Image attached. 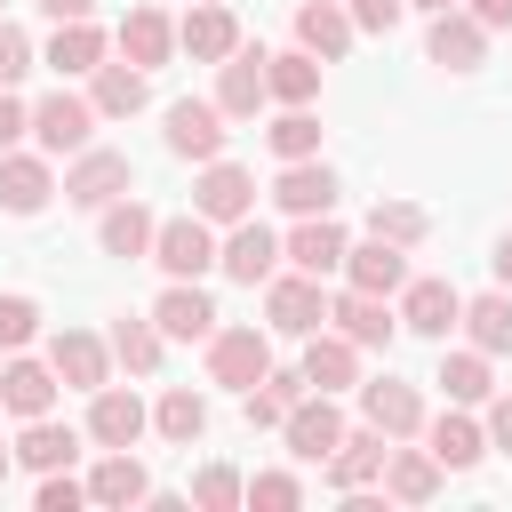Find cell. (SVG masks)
Instances as JSON below:
<instances>
[{
    "mask_svg": "<svg viewBox=\"0 0 512 512\" xmlns=\"http://www.w3.org/2000/svg\"><path fill=\"white\" fill-rule=\"evenodd\" d=\"M144 264H160L168 280H200V272H216V224H208L200 208L160 216V232H152V256H144Z\"/></svg>",
    "mask_w": 512,
    "mask_h": 512,
    "instance_id": "3",
    "label": "cell"
},
{
    "mask_svg": "<svg viewBox=\"0 0 512 512\" xmlns=\"http://www.w3.org/2000/svg\"><path fill=\"white\" fill-rule=\"evenodd\" d=\"M240 488H248V480H240L232 464H200V472H192V496H184V504H200V512H232V504H240Z\"/></svg>",
    "mask_w": 512,
    "mask_h": 512,
    "instance_id": "45",
    "label": "cell"
},
{
    "mask_svg": "<svg viewBox=\"0 0 512 512\" xmlns=\"http://www.w3.org/2000/svg\"><path fill=\"white\" fill-rule=\"evenodd\" d=\"M352 40H360V32H352L344 0H296V48H312L320 64H336Z\"/></svg>",
    "mask_w": 512,
    "mask_h": 512,
    "instance_id": "36",
    "label": "cell"
},
{
    "mask_svg": "<svg viewBox=\"0 0 512 512\" xmlns=\"http://www.w3.org/2000/svg\"><path fill=\"white\" fill-rule=\"evenodd\" d=\"M264 56H272L264 40H240V48L216 64V112H224V120H256V112L272 104V96H264Z\"/></svg>",
    "mask_w": 512,
    "mask_h": 512,
    "instance_id": "13",
    "label": "cell"
},
{
    "mask_svg": "<svg viewBox=\"0 0 512 512\" xmlns=\"http://www.w3.org/2000/svg\"><path fill=\"white\" fill-rule=\"evenodd\" d=\"M464 344H480L488 360H504L512 352V288H488V296H464Z\"/></svg>",
    "mask_w": 512,
    "mask_h": 512,
    "instance_id": "38",
    "label": "cell"
},
{
    "mask_svg": "<svg viewBox=\"0 0 512 512\" xmlns=\"http://www.w3.org/2000/svg\"><path fill=\"white\" fill-rule=\"evenodd\" d=\"M56 192H64V208H88V216H96V208H112L120 192H136V160L112 152V144H88V152L64 160V184H56Z\"/></svg>",
    "mask_w": 512,
    "mask_h": 512,
    "instance_id": "2",
    "label": "cell"
},
{
    "mask_svg": "<svg viewBox=\"0 0 512 512\" xmlns=\"http://www.w3.org/2000/svg\"><path fill=\"white\" fill-rule=\"evenodd\" d=\"M160 120H168V128H160V136H168V152H176V160H192V168H200V160H216V152L232 144V120L216 112V96H176Z\"/></svg>",
    "mask_w": 512,
    "mask_h": 512,
    "instance_id": "6",
    "label": "cell"
},
{
    "mask_svg": "<svg viewBox=\"0 0 512 512\" xmlns=\"http://www.w3.org/2000/svg\"><path fill=\"white\" fill-rule=\"evenodd\" d=\"M272 368V328H208V384H224V392H248L256 376Z\"/></svg>",
    "mask_w": 512,
    "mask_h": 512,
    "instance_id": "10",
    "label": "cell"
},
{
    "mask_svg": "<svg viewBox=\"0 0 512 512\" xmlns=\"http://www.w3.org/2000/svg\"><path fill=\"white\" fill-rule=\"evenodd\" d=\"M112 48H120L136 72H160V64L176 56V16H168V8H128L120 32H112Z\"/></svg>",
    "mask_w": 512,
    "mask_h": 512,
    "instance_id": "27",
    "label": "cell"
},
{
    "mask_svg": "<svg viewBox=\"0 0 512 512\" xmlns=\"http://www.w3.org/2000/svg\"><path fill=\"white\" fill-rule=\"evenodd\" d=\"M264 144H272V160H312V152H320V120H312V104H280L272 128H264Z\"/></svg>",
    "mask_w": 512,
    "mask_h": 512,
    "instance_id": "41",
    "label": "cell"
},
{
    "mask_svg": "<svg viewBox=\"0 0 512 512\" xmlns=\"http://www.w3.org/2000/svg\"><path fill=\"white\" fill-rule=\"evenodd\" d=\"M32 504H40V512H80V504H88V480H72V464H64V472H40Z\"/></svg>",
    "mask_w": 512,
    "mask_h": 512,
    "instance_id": "46",
    "label": "cell"
},
{
    "mask_svg": "<svg viewBox=\"0 0 512 512\" xmlns=\"http://www.w3.org/2000/svg\"><path fill=\"white\" fill-rule=\"evenodd\" d=\"M264 96H272V104H312V96H320V56H312V48L264 56Z\"/></svg>",
    "mask_w": 512,
    "mask_h": 512,
    "instance_id": "40",
    "label": "cell"
},
{
    "mask_svg": "<svg viewBox=\"0 0 512 512\" xmlns=\"http://www.w3.org/2000/svg\"><path fill=\"white\" fill-rule=\"evenodd\" d=\"M32 344H40V296L8 288L0 296V352H32Z\"/></svg>",
    "mask_w": 512,
    "mask_h": 512,
    "instance_id": "44",
    "label": "cell"
},
{
    "mask_svg": "<svg viewBox=\"0 0 512 512\" xmlns=\"http://www.w3.org/2000/svg\"><path fill=\"white\" fill-rule=\"evenodd\" d=\"M240 504H256V512H296V504H304V480H296L288 464H272V472H248Z\"/></svg>",
    "mask_w": 512,
    "mask_h": 512,
    "instance_id": "43",
    "label": "cell"
},
{
    "mask_svg": "<svg viewBox=\"0 0 512 512\" xmlns=\"http://www.w3.org/2000/svg\"><path fill=\"white\" fill-rule=\"evenodd\" d=\"M216 272H224V280H240V288H264V280L280 272V232H272V224H256V216L224 224V232H216Z\"/></svg>",
    "mask_w": 512,
    "mask_h": 512,
    "instance_id": "8",
    "label": "cell"
},
{
    "mask_svg": "<svg viewBox=\"0 0 512 512\" xmlns=\"http://www.w3.org/2000/svg\"><path fill=\"white\" fill-rule=\"evenodd\" d=\"M344 16H352V32H400L408 0H344Z\"/></svg>",
    "mask_w": 512,
    "mask_h": 512,
    "instance_id": "48",
    "label": "cell"
},
{
    "mask_svg": "<svg viewBox=\"0 0 512 512\" xmlns=\"http://www.w3.org/2000/svg\"><path fill=\"white\" fill-rule=\"evenodd\" d=\"M24 72H32V32H24V24H8V16H0V88H16V80H24Z\"/></svg>",
    "mask_w": 512,
    "mask_h": 512,
    "instance_id": "47",
    "label": "cell"
},
{
    "mask_svg": "<svg viewBox=\"0 0 512 512\" xmlns=\"http://www.w3.org/2000/svg\"><path fill=\"white\" fill-rule=\"evenodd\" d=\"M264 328L272 336H312V328H328V288L312 280V272H272L264 280Z\"/></svg>",
    "mask_w": 512,
    "mask_h": 512,
    "instance_id": "5",
    "label": "cell"
},
{
    "mask_svg": "<svg viewBox=\"0 0 512 512\" xmlns=\"http://www.w3.org/2000/svg\"><path fill=\"white\" fill-rule=\"evenodd\" d=\"M8 472H16V448H8V440H0V480H8Z\"/></svg>",
    "mask_w": 512,
    "mask_h": 512,
    "instance_id": "55",
    "label": "cell"
},
{
    "mask_svg": "<svg viewBox=\"0 0 512 512\" xmlns=\"http://www.w3.org/2000/svg\"><path fill=\"white\" fill-rule=\"evenodd\" d=\"M56 392H64V384H56V368H48V360L8 352V368H0V408H8L16 424H24V416H48V408H56Z\"/></svg>",
    "mask_w": 512,
    "mask_h": 512,
    "instance_id": "30",
    "label": "cell"
},
{
    "mask_svg": "<svg viewBox=\"0 0 512 512\" xmlns=\"http://www.w3.org/2000/svg\"><path fill=\"white\" fill-rule=\"evenodd\" d=\"M352 392H360V424H376L384 440H416L424 432V392L408 376H368Z\"/></svg>",
    "mask_w": 512,
    "mask_h": 512,
    "instance_id": "11",
    "label": "cell"
},
{
    "mask_svg": "<svg viewBox=\"0 0 512 512\" xmlns=\"http://www.w3.org/2000/svg\"><path fill=\"white\" fill-rule=\"evenodd\" d=\"M480 408H488V416H480V424H488V448H504V456H512V392H488Z\"/></svg>",
    "mask_w": 512,
    "mask_h": 512,
    "instance_id": "50",
    "label": "cell"
},
{
    "mask_svg": "<svg viewBox=\"0 0 512 512\" xmlns=\"http://www.w3.org/2000/svg\"><path fill=\"white\" fill-rule=\"evenodd\" d=\"M344 248H352V232L336 224V208L328 216H288V232H280V264L288 272H312V280L344 272Z\"/></svg>",
    "mask_w": 512,
    "mask_h": 512,
    "instance_id": "9",
    "label": "cell"
},
{
    "mask_svg": "<svg viewBox=\"0 0 512 512\" xmlns=\"http://www.w3.org/2000/svg\"><path fill=\"white\" fill-rule=\"evenodd\" d=\"M80 440H88V432L56 424V408H48V416H24V432H16L8 448H16V464H24V472H64V464L80 456Z\"/></svg>",
    "mask_w": 512,
    "mask_h": 512,
    "instance_id": "32",
    "label": "cell"
},
{
    "mask_svg": "<svg viewBox=\"0 0 512 512\" xmlns=\"http://www.w3.org/2000/svg\"><path fill=\"white\" fill-rule=\"evenodd\" d=\"M272 200H280V216H328V208H336V168H328L320 152H312V160H280Z\"/></svg>",
    "mask_w": 512,
    "mask_h": 512,
    "instance_id": "24",
    "label": "cell"
},
{
    "mask_svg": "<svg viewBox=\"0 0 512 512\" xmlns=\"http://www.w3.org/2000/svg\"><path fill=\"white\" fill-rule=\"evenodd\" d=\"M152 432H160L168 448H192V440H208V400H200L192 384H168V392L152 400Z\"/></svg>",
    "mask_w": 512,
    "mask_h": 512,
    "instance_id": "39",
    "label": "cell"
},
{
    "mask_svg": "<svg viewBox=\"0 0 512 512\" xmlns=\"http://www.w3.org/2000/svg\"><path fill=\"white\" fill-rule=\"evenodd\" d=\"M280 440H288L296 464H328V448L344 440V408H336V392H304V400L280 416Z\"/></svg>",
    "mask_w": 512,
    "mask_h": 512,
    "instance_id": "12",
    "label": "cell"
},
{
    "mask_svg": "<svg viewBox=\"0 0 512 512\" xmlns=\"http://www.w3.org/2000/svg\"><path fill=\"white\" fill-rule=\"evenodd\" d=\"M0 8H8V0H0Z\"/></svg>",
    "mask_w": 512,
    "mask_h": 512,
    "instance_id": "56",
    "label": "cell"
},
{
    "mask_svg": "<svg viewBox=\"0 0 512 512\" xmlns=\"http://www.w3.org/2000/svg\"><path fill=\"white\" fill-rule=\"evenodd\" d=\"M48 24H80V16H96V0H32Z\"/></svg>",
    "mask_w": 512,
    "mask_h": 512,
    "instance_id": "51",
    "label": "cell"
},
{
    "mask_svg": "<svg viewBox=\"0 0 512 512\" xmlns=\"http://www.w3.org/2000/svg\"><path fill=\"white\" fill-rule=\"evenodd\" d=\"M240 40H248V32H240V16H232L224 0H192V8L176 16V48H184L192 64H224Z\"/></svg>",
    "mask_w": 512,
    "mask_h": 512,
    "instance_id": "17",
    "label": "cell"
},
{
    "mask_svg": "<svg viewBox=\"0 0 512 512\" xmlns=\"http://www.w3.org/2000/svg\"><path fill=\"white\" fill-rule=\"evenodd\" d=\"M48 200H56V168H48V152H40V144H32V152L8 144V152H0V208H8V216H40Z\"/></svg>",
    "mask_w": 512,
    "mask_h": 512,
    "instance_id": "20",
    "label": "cell"
},
{
    "mask_svg": "<svg viewBox=\"0 0 512 512\" xmlns=\"http://www.w3.org/2000/svg\"><path fill=\"white\" fill-rule=\"evenodd\" d=\"M392 312H400V328H408V336L448 344V336H456V320H464V296H456V280L408 272V280H400V296H392Z\"/></svg>",
    "mask_w": 512,
    "mask_h": 512,
    "instance_id": "4",
    "label": "cell"
},
{
    "mask_svg": "<svg viewBox=\"0 0 512 512\" xmlns=\"http://www.w3.org/2000/svg\"><path fill=\"white\" fill-rule=\"evenodd\" d=\"M488 264H496V288H512V232H496V256Z\"/></svg>",
    "mask_w": 512,
    "mask_h": 512,
    "instance_id": "53",
    "label": "cell"
},
{
    "mask_svg": "<svg viewBox=\"0 0 512 512\" xmlns=\"http://www.w3.org/2000/svg\"><path fill=\"white\" fill-rule=\"evenodd\" d=\"M416 440L440 456V472H472V464L488 456V424H480L472 408H456V400H448L440 416H424V432H416Z\"/></svg>",
    "mask_w": 512,
    "mask_h": 512,
    "instance_id": "19",
    "label": "cell"
},
{
    "mask_svg": "<svg viewBox=\"0 0 512 512\" xmlns=\"http://www.w3.org/2000/svg\"><path fill=\"white\" fill-rule=\"evenodd\" d=\"M328 328H336V336H352L360 352H384V344L400 336V312H392V296H368V288H336V296H328Z\"/></svg>",
    "mask_w": 512,
    "mask_h": 512,
    "instance_id": "14",
    "label": "cell"
},
{
    "mask_svg": "<svg viewBox=\"0 0 512 512\" xmlns=\"http://www.w3.org/2000/svg\"><path fill=\"white\" fill-rule=\"evenodd\" d=\"M440 480H448V472H440V456H432V448H408V440H392V448H384V480H376V488H384V504H408V512H416V504H432V496H440Z\"/></svg>",
    "mask_w": 512,
    "mask_h": 512,
    "instance_id": "22",
    "label": "cell"
},
{
    "mask_svg": "<svg viewBox=\"0 0 512 512\" xmlns=\"http://www.w3.org/2000/svg\"><path fill=\"white\" fill-rule=\"evenodd\" d=\"M432 384H440L456 408H480V400L496 392V360H488L480 344H456V352L440 344V376H432Z\"/></svg>",
    "mask_w": 512,
    "mask_h": 512,
    "instance_id": "35",
    "label": "cell"
},
{
    "mask_svg": "<svg viewBox=\"0 0 512 512\" xmlns=\"http://www.w3.org/2000/svg\"><path fill=\"white\" fill-rule=\"evenodd\" d=\"M312 384H304V368H264L248 392H240V416H248V432H280V416L304 400Z\"/></svg>",
    "mask_w": 512,
    "mask_h": 512,
    "instance_id": "34",
    "label": "cell"
},
{
    "mask_svg": "<svg viewBox=\"0 0 512 512\" xmlns=\"http://www.w3.org/2000/svg\"><path fill=\"white\" fill-rule=\"evenodd\" d=\"M424 56H432L440 72H480V64H488V24H480L472 8H440L432 32H424Z\"/></svg>",
    "mask_w": 512,
    "mask_h": 512,
    "instance_id": "18",
    "label": "cell"
},
{
    "mask_svg": "<svg viewBox=\"0 0 512 512\" xmlns=\"http://www.w3.org/2000/svg\"><path fill=\"white\" fill-rule=\"evenodd\" d=\"M48 368H56L64 392H96V384H112V344L96 328H56L48 336Z\"/></svg>",
    "mask_w": 512,
    "mask_h": 512,
    "instance_id": "15",
    "label": "cell"
},
{
    "mask_svg": "<svg viewBox=\"0 0 512 512\" xmlns=\"http://www.w3.org/2000/svg\"><path fill=\"white\" fill-rule=\"evenodd\" d=\"M88 104H96V120H136V112L152 104V72H136L128 56H120V64L104 56V64L88 72Z\"/></svg>",
    "mask_w": 512,
    "mask_h": 512,
    "instance_id": "28",
    "label": "cell"
},
{
    "mask_svg": "<svg viewBox=\"0 0 512 512\" xmlns=\"http://www.w3.org/2000/svg\"><path fill=\"white\" fill-rule=\"evenodd\" d=\"M144 496H152V472L136 464V448H104V456H96V472H88V504L128 512V504H144Z\"/></svg>",
    "mask_w": 512,
    "mask_h": 512,
    "instance_id": "33",
    "label": "cell"
},
{
    "mask_svg": "<svg viewBox=\"0 0 512 512\" xmlns=\"http://www.w3.org/2000/svg\"><path fill=\"white\" fill-rule=\"evenodd\" d=\"M104 56H112V32H104L96 16H80V24H56V32H48V48H40V64H48L56 80H88Z\"/></svg>",
    "mask_w": 512,
    "mask_h": 512,
    "instance_id": "23",
    "label": "cell"
},
{
    "mask_svg": "<svg viewBox=\"0 0 512 512\" xmlns=\"http://www.w3.org/2000/svg\"><path fill=\"white\" fill-rule=\"evenodd\" d=\"M152 320H160L168 344H208V328H216V296H208L200 280H168L160 304H152Z\"/></svg>",
    "mask_w": 512,
    "mask_h": 512,
    "instance_id": "25",
    "label": "cell"
},
{
    "mask_svg": "<svg viewBox=\"0 0 512 512\" xmlns=\"http://www.w3.org/2000/svg\"><path fill=\"white\" fill-rule=\"evenodd\" d=\"M296 368H304V384H312V392H352V384H360V344H352V336H336V328H312Z\"/></svg>",
    "mask_w": 512,
    "mask_h": 512,
    "instance_id": "29",
    "label": "cell"
},
{
    "mask_svg": "<svg viewBox=\"0 0 512 512\" xmlns=\"http://www.w3.org/2000/svg\"><path fill=\"white\" fill-rule=\"evenodd\" d=\"M408 8H424V16H440V8H456V0H408Z\"/></svg>",
    "mask_w": 512,
    "mask_h": 512,
    "instance_id": "54",
    "label": "cell"
},
{
    "mask_svg": "<svg viewBox=\"0 0 512 512\" xmlns=\"http://www.w3.org/2000/svg\"><path fill=\"white\" fill-rule=\"evenodd\" d=\"M368 232L392 240V248H424V240H432V216H424L416 200H376V208H368Z\"/></svg>",
    "mask_w": 512,
    "mask_h": 512,
    "instance_id": "42",
    "label": "cell"
},
{
    "mask_svg": "<svg viewBox=\"0 0 512 512\" xmlns=\"http://www.w3.org/2000/svg\"><path fill=\"white\" fill-rule=\"evenodd\" d=\"M192 208L224 232V224H240V216H256V168H240V160H200V176H192Z\"/></svg>",
    "mask_w": 512,
    "mask_h": 512,
    "instance_id": "7",
    "label": "cell"
},
{
    "mask_svg": "<svg viewBox=\"0 0 512 512\" xmlns=\"http://www.w3.org/2000/svg\"><path fill=\"white\" fill-rule=\"evenodd\" d=\"M456 8H472L488 32H512V0H456Z\"/></svg>",
    "mask_w": 512,
    "mask_h": 512,
    "instance_id": "52",
    "label": "cell"
},
{
    "mask_svg": "<svg viewBox=\"0 0 512 512\" xmlns=\"http://www.w3.org/2000/svg\"><path fill=\"white\" fill-rule=\"evenodd\" d=\"M152 232H160V216H152L136 192H120L112 208H96V248L120 256V264H144V256H152Z\"/></svg>",
    "mask_w": 512,
    "mask_h": 512,
    "instance_id": "21",
    "label": "cell"
},
{
    "mask_svg": "<svg viewBox=\"0 0 512 512\" xmlns=\"http://www.w3.org/2000/svg\"><path fill=\"white\" fill-rule=\"evenodd\" d=\"M96 128H104V120H96V104H88L80 88H64V80H56V88L32 104V144H40L48 160H72V152H88V144H96Z\"/></svg>",
    "mask_w": 512,
    "mask_h": 512,
    "instance_id": "1",
    "label": "cell"
},
{
    "mask_svg": "<svg viewBox=\"0 0 512 512\" xmlns=\"http://www.w3.org/2000/svg\"><path fill=\"white\" fill-rule=\"evenodd\" d=\"M96 448H136L144 432H152V408L128 392V384H96L88 392V424H80Z\"/></svg>",
    "mask_w": 512,
    "mask_h": 512,
    "instance_id": "16",
    "label": "cell"
},
{
    "mask_svg": "<svg viewBox=\"0 0 512 512\" xmlns=\"http://www.w3.org/2000/svg\"><path fill=\"white\" fill-rule=\"evenodd\" d=\"M400 280H408V248H392V240H352L344 248V288H368V296H400Z\"/></svg>",
    "mask_w": 512,
    "mask_h": 512,
    "instance_id": "31",
    "label": "cell"
},
{
    "mask_svg": "<svg viewBox=\"0 0 512 512\" xmlns=\"http://www.w3.org/2000/svg\"><path fill=\"white\" fill-rule=\"evenodd\" d=\"M384 448H392V440H384L376 424H344V440L328 448V488H336V496H344V488H376V480H384Z\"/></svg>",
    "mask_w": 512,
    "mask_h": 512,
    "instance_id": "26",
    "label": "cell"
},
{
    "mask_svg": "<svg viewBox=\"0 0 512 512\" xmlns=\"http://www.w3.org/2000/svg\"><path fill=\"white\" fill-rule=\"evenodd\" d=\"M24 136H32V104H24L16 88H0V152H8V144H24Z\"/></svg>",
    "mask_w": 512,
    "mask_h": 512,
    "instance_id": "49",
    "label": "cell"
},
{
    "mask_svg": "<svg viewBox=\"0 0 512 512\" xmlns=\"http://www.w3.org/2000/svg\"><path fill=\"white\" fill-rule=\"evenodd\" d=\"M104 344H112V368H128V376H152V368H160V352H168V336H160V320H152V312H120Z\"/></svg>",
    "mask_w": 512,
    "mask_h": 512,
    "instance_id": "37",
    "label": "cell"
}]
</instances>
